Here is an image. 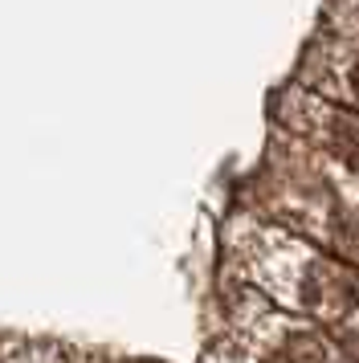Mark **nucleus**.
<instances>
[{
	"instance_id": "1",
	"label": "nucleus",
	"mask_w": 359,
	"mask_h": 363,
	"mask_svg": "<svg viewBox=\"0 0 359 363\" xmlns=\"http://www.w3.org/2000/svg\"><path fill=\"white\" fill-rule=\"evenodd\" d=\"M331 147L347 167L359 172V115H347V111H335V131H331Z\"/></svg>"
},
{
	"instance_id": "2",
	"label": "nucleus",
	"mask_w": 359,
	"mask_h": 363,
	"mask_svg": "<svg viewBox=\"0 0 359 363\" xmlns=\"http://www.w3.org/2000/svg\"><path fill=\"white\" fill-rule=\"evenodd\" d=\"M355 90H359V66H355Z\"/></svg>"
}]
</instances>
